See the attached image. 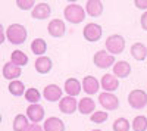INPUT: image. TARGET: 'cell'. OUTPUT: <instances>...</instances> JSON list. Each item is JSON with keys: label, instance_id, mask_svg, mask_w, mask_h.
<instances>
[{"label": "cell", "instance_id": "obj_1", "mask_svg": "<svg viewBox=\"0 0 147 131\" xmlns=\"http://www.w3.org/2000/svg\"><path fill=\"white\" fill-rule=\"evenodd\" d=\"M28 37V32H27V28L21 25V24H12V25L7 27L6 30V38L12 43V44H22V43H25Z\"/></svg>", "mask_w": 147, "mask_h": 131}, {"label": "cell", "instance_id": "obj_2", "mask_svg": "<svg viewBox=\"0 0 147 131\" xmlns=\"http://www.w3.org/2000/svg\"><path fill=\"white\" fill-rule=\"evenodd\" d=\"M63 16L71 24H81L85 19V10L77 3H71L65 7Z\"/></svg>", "mask_w": 147, "mask_h": 131}, {"label": "cell", "instance_id": "obj_3", "mask_svg": "<svg viewBox=\"0 0 147 131\" xmlns=\"http://www.w3.org/2000/svg\"><path fill=\"white\" fill-rule=\"evenodd\" d=\"M125 50V38L119 34H112L106 38V52L110 55H119Z\"/></svg>", "mask_w": 147, "mask_h": 131}, {"label": "cell", "instance_id": "obj_4", "mask_svg": "<svg viewBox=\"0 0 147 131\" xmlns=\"http://www.w3.org/2000/svg\"><path fill=\"white\" fill-rule=\"evenodd\" d=\"M128 103L134 109H143L147 105V93L144 90L136 88L128 94Z\"/></svg>", "mask_w": 147, "mask_h": 131}, {"label": "cell", "instance_id": "obj_5", "mask_svg": "<svg viewBox=\"0 0 147 131\" xmlns=\"http://www.w3.org/2000/svg\"><path fill=\"white\" fill-rule=\"evenodd\" d=\"M93 62H94V65H96L97 68L106 69V68L113 66V63H115V56H112L110 53H107L106 50H99V52L94 53Z\"/></svg>", "mask_w": 147, "mask_h": 131}, {"label": "cell", "instance_id": "obj_6", "mask_svg": "<svg viewBox=\"0 0 147 131\" xmlns=\"http://www.w3.org/2000/svg\"><path fill=\"white\" fill-rule=\"evenodd\" d=\"M84 38L90 41V43H94V41H99L102 38V35H103V30L102 27L99 25V24H94V22H90L87 24V25L84 27Z\"/></svg>", "mask_w": 147, "mask_h": 131}, {"label": "cell", "instance_id": "obj_7", "mask_svg": "<svg viewBox=\"0 0 147 131\" xmlns=\"http://www.w3.org/2000/svg\"><path fill=\"white\" fill-rule=\"evenodd\" d=\"M99 103L106 111H115V109L119 108V99L113 93H107V91L99 94Z\"/></svg>", "mask_w": 147, "mask_h": 131}, {"label": "cell", "instance_id": "obj_8", "mask_svg": "<svg viewBox=\"0 0 147 131\" xmlns=\"http://www.w3.org/2000/svg\"><path fill=\"white\" fill-rule=\"evenodd\" d=\"M27 118L28 121H31L32 124H38L44 120V108L38 103L30 105L27 109Z\"/></svg>", "mask_w": 147, "mask_h": 131}, {"label": "cell", "instance_id": "obj_9", "mask_svg": "<svg viewBox=\"0 0 147 131\" xmlns=\"http://www.w3.org/2000/svg\"><path fill=\"white\" fill-rule=\"evenodd\" d=\"M52 14V7L50 5H47L44 2L41 3H37L32 9H31V16L34 19H38V21H43V19H47Z\"/></svg>", "mask_w": 147, "mask_h": 131}, {"label": "cell", "instance_id": "obj_10", "mask_svg": "<svg viewBox=\"0 0 147 131\" xmlns=\"http://www.w3.org/2000/svg\"><path fill=\"white\" fill-rule=\"evenodd\" d=\"M62 94H63L62 88H60L59 86H56V84H49L43 90V96L49 102H59L60 99H62Z\"/></svg>", "mask_w": 147, "mask_h": 131}, {"label": "cell", "instance_id": "obj_11", "mask_svg": "<svg viewBox=\"0 0 147 131\" xmlns=\"http://www.w3.org/2000/svg\"><path fill=\"white\" fill-rule=\"evenodd\" d=\"M59 109L62 113H66V115H72L78 109V102L75 100V97H71V96H66V97H62L59 100Z\"/></svg>", "mask_w": 147, "mask_h": 131}, {"label": "cell", "instance_id": "obj_12", "mask_svg": "<svg viewBox=\"0 0 147 131\" xmlns=\"http://www.w3.org/2000/svg\"><path fill=\"white\" fill-rule=\"evenodd\" d=\"M47 31L49 34L52 35V37H63V34L66 31V27H65V22L63 21H60V19H52L50 22H49V25H47Z\"/></svg>", "mask_w": 147, "mask_h": 131}, {"label": "cell", "instance_id": "obj_13", "mask_svg": "<svg viewBox=\"0 0 147 131\" xmlns=\"http://www.w3.org/2000/svg\"><path fill=\"white\" fill-rule=\"evenodd\" d=\"M82 90L88 94V96H91V94H96L97 91H99L100 88V82L99 80H97L96 77L93 75H87V77H84L82 78Z\"/></svg>", "mask_w": 147, "mask_h": 131}, {"label": "cell", "instance_id": "obj_14", "mask_svg": "<svg viewBox=\"0 0 147 131\" xmlns=\"http://www.w3.org/2000/svg\"><path fill=\"white\" fill-rule=\"evenodd\" d=\"M100 87L107 91V93H112L115 90H118L119 87V80L113 75V74H105L102 77V81H100Z\"/></svg>", "mask_w": 147, "mask_h": 131}, {"label": "cell", "instance_id": "obj_15", "mask_svg": "<svg viewBox=\"0 0 147 131\" xmlns=\"http://www.w3.org/2000/svg\"><path fill=\"white\" fill-rule=\"evenodd\" d=\"M34 68L38 74H49L53 68V62L49 56H38L35 59Z\"/></svg>", "mask_w": 147, "mask_h": 131}, {"label": "cell", "instance_id": "obj_16", "mask_svg": "<svg viewBox=\"0 0 147 131\" xmlns=\"http://www.w3.org/2000/svg\"><path fill=\"white\" fill-rule=\"evenodd\" d=\"M22 74V69L19 66H16L15 63H12L10 61L6 62L3 65V77L6 80H10V81H15L16 78H19Z\"/></svg>", "mask_w": 147, "mask_h": 131}, {"label": "cell", "instance_id": "obj_17", "mask_svg": "<svg viewBox=\"0 0 147 131\" xmlns=\"http://www.w3.org/2000/svg\"><path fill=\"white\" fill-rule=\"evenodd\" d=\"M113 75L116 78H127L131 74V65L127 61H118L113 63Z\"/></svg>", "mask_w": 147, "mask_h": 131}, {"label": "cell", "instance_id": "obj_18", "mask_svg": "<svg viewBox=\"0 0 147 131\" xmlns=\"http://www.w3.org/2000/svg\"><path fill=\"white\" fill-rule=\"evenodd\" d=\"M103 9L105 7H103V3L100 0H88V2L85 3V7H84V10L93 18L100 16L103 14Z\"/></svg>", "mask_w": 147, "mask_h": 131}, {"label": "cell", "instance_id": "obj_19", "mask_svg": "<svg viewBox=\"0 0 147 131\" xmlns=\"http://www.w3.org/2000/svg\"><path fill=\"white\" fill-rule=\"evenodd\" d=\"M44 131H65V122L57 116H50L44 121Z\"/></svg>", "mask_w": 147, "mask_h": 131}, {"label": "cell", "instance_id": "obj_20", "mask_svg": "<svg viewBox=\"0 0 147 131\" xmlns=\"http://www.w3.org/2000/svg\"><path fill=\"white\" fill-rule=\"evenodd\" d=\"M65 93L71 97H75L81 93V82L77 78H68L65 81Z\"/></svg>", "mask_w": 147, "mask_h": 131}, {"label": "cell", "instance_id": "obj_21", "mask_svg": "<svg viewBox=\"0 0 147 131\" xmlns=\"http://www.w3.org/2000/svg\"><path fill=\"white\" fill-rule=\"evenodd\" d=\"M78 111L82 115H91L96 111V103L91 97H84L78 102Z\"/></svg>", "mask_w": 147, "mask_h": 131}, {"label": "cell", "instance_id": "obj_22", "mask_svg": "<svg viewBox=\"0 0 147 131\" xmlns=\"http://www.w3.org/2000/svg\"><path fill=\"white\" fill-rule=\"evenodd\" d=\"M131 55H132V57L136 59V61L143 62L144 59L147 57V47H146V44H143V43H134L131 46Z\"/></svg>", "mask_w": 147, "mask_h": 131}, {"label": "cell", "instance_id": "obj_23", "mask_svg": "<svg viewBox=\"0 0 147 131\" xmlns=\"http://www.w3.org/2000/svg\"><path fill=\"white\" fill-rule=\"evenodd\" d=\"M10 62L12 63H15L16 66H25L28 63V56L25 52H22V50H13L10 55Z\"/></svg>", "mask_w": 147, "mask_h": 131}, {"label": "cell", "instance_id": "obj_24", "mask_svg": "<svg viewBox=\"0 0 147 131\" xmlns=\"http://www.w3.org/2000/svg\"><path fill=\"white\" fill-rule=\"evenodd\" d=\"M9 93L12 96H24V93H25V86H24V82L19 81V80H15V81H10L9 82Z\"/></svg>", "mask_w": 147, "mask_h": 131}, {"label": "cell", "instance_id": "obj_25", "mask_svg": "<svg viewBox=\"0 0 147 131\" xmlns=\"http://www.w3.org/2000/svg\"><path fill=\"white\" fill-rule=\"evenodd\" d=\"M31 52L37 56H43L47 52V43L43 38H35L31 43Z\"/></svg>", "mask_w": 147, "mask_h": 131}, {"label": "cell", "instance_id": "obj_26", "mask_svg": "<svg viewBox=\"0 0 147 131\" xmlns=\"http://www.w3.org/2000/svg\"><path fill=\"white\" fill-rule=\"evenodd\" d=\"M28 127H30V122H28V118L25 115L19 113V115L15 116L13 127H12V128H13V131H27Z\"/></svg>", "mask_w": 147, "mask_h": 131}, {"label": "cell", "instance_id": "obj_27", "mask_svg": "<svg viewBox=\"0 0 147 131\" xmlns=\"http://www.w3.org/2000/svg\"><path fill=\"white\" fill-rule=\"evenodd\" d=\"M131 128L134 131H146L147 130V118L144 115H138L134 118V121L131 124Z\"/></svg>", "mask_w": 147, "mask_h": 131}, {"label": "cell", "instance_id": "obj_28", "mask_svg": "<svg viewBox=\"0 0 147 131\" xmlns=\"http://www.w3.org/2000/svg\"><path fill=\"white\" fill-rule=\"evenodd\" d=\"M24 96H25L27 102H30L31 105H34V103H38V102H40V97H41V94H40V91L37 90V88L31 87V88L25 90V93H24Z\"/></svg>", "mask_w": 147, "mask_h": 131}, {"label": "cell", "instance_id": "obj_29", "mask_svg": "<svg viewBox=\"0 0 147 131\" xmlns=\"http://www.w3.org/2000/svg\"><path fill=\"white\" fill-rule=\"evenodd\" d=\"M107 112L106 111H94L90 115V121L94 124H103L105 121H107Z\"/></svg>", "mask_w": 147, "mask_h": 131}, {"label": "cell", "instance_id": "obj_30", "mask_svg": "<svg viewBox=\"0 0 147 131\" xmlns=\"http://www.w3.org/2000/svg\"><path fill=\"white\" fill-rule=\"evenodd\" d=\"M113 131H129V122L125 118H118L112 125Z\"/></svg>", "mask_w": 147, "mask_h": 131}, {"label": "cell", "instance_id": "obj_31", "mask_svg": "<svg viewBox=\"0 0 147 131\" xmlns=\"http://www.w3.org/2000/svg\"><path fill=\"white\" fill-rule=\"evenodd\" d=\"M16 6L22 10H28V9H32L35 6V3H34V0H18Z\"/></svg>", "mask_w": 147, "mask_h": 131}, {"label": "cell", "instance_id": "obj_32", "mask_svg": "<svg viewBox=\"0 0 147 131\" xmlns=\"http://www.w3.org/2000/svg\"><path fill=\"white\" fill-rule=\"evenodd\" d=\"M140 24H141V28H143L144 31H147V10L141 15V18H140Z\"/></svg>", "mask_w": 147, "mask_h": 131}, {"label": "cell", "instance_id": "obj_33", "mask_svg": "<svg viewBox=\"0 0 147 131\" xmlns=\"http://www.w3.org/2000/svg\"><path fill=\"white\" fill-rule=\"evenodd\" d=\"M134 5H136V7H138V9H147V0H136Z\"/></svg>", "mask_w": 147, "mask_h": 131}, {"label": "cell", "instance_id": "obj_34", "mask_svg": "<svg viewBox=\"0 0 147 131\" xmlns=\"http://www.w3.org/2000/svg\"><path fill=\"white\" fill-rule=\"evenodd\" d=\"M6 40V30L3 28V25L0 24V44H3Z\"/></svg>", "mask_w": 147, "mask_h": 131}, {"label": "cell", "instance_id": "obj_35", "mask_svg": "<svg viewBox=\"0 0 147 131\" xmlns=\"http://www.w3.org/2000/svg\"><path fill=\"white\" fill-rule=\"evenodd\" d=\"M27 131H44V130H43V127L38 125V124H31Z\"/></svg>", "mask_w": 147, "mask_h": 131}, {"label": "cell", "instance_id": "obj_36", "mask_svg": "<svg viewBox=\"0 0 147 131\" xmlns=\"http://www.w3.org/2000/svg\"><path fill=\"white\" fill-rule=\"evenodd\" d=\"M0 122H2V115H0Z\"/></svg>", "mask_w": 147, "mask_h": 131}, {"label": "cell", "instance_id": "obj_37", "mask_svg": "<svg viewBox=\"0 0 147 131\" xmlns=\"http://www.w3.org/2000/svg\"><path fill=\"white\" fill-rule=\"evenodd\" d=\"M93 131H102V130H93Z\"/></svg>", "mask_w": 147, "mask_h": 131}]
</instances>
